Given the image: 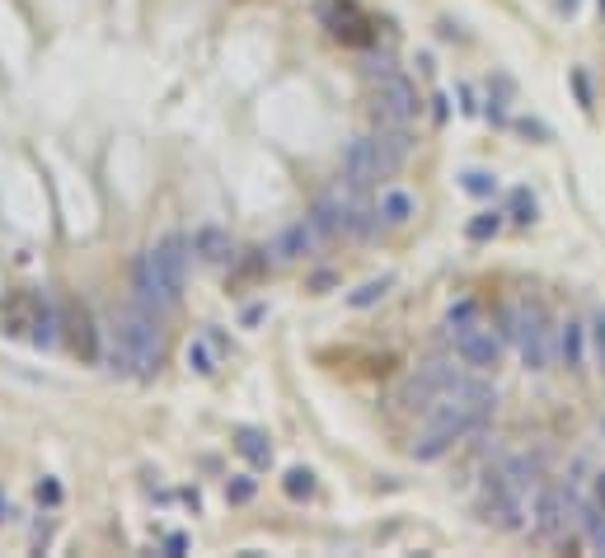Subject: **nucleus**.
<instances>
[{
  "instance_id": "27",
  "label": "nucleus",
  "mask_w": 605,
  "mask_h": 558,
  "mask_svg": "<svg viewBox=\"0 0 605 558\" xmlns=\"http://www.w3.org/2000/svg\"><path fill=\"white\" fill-rule=\"evenodd\" d=\"M516 127L526 132V136H535V141H549V127H545V122H535V118H521Z\"/></svg>"
},
{
  "instance_id": "14",
  "label": "nucleus",
  "mask_w": 605,
  "mask_h": 558,
  "mask_svg": "<svg viewBox=\"0 0 605 558\" xmlns=\"http://www.w3.org/2000/svg\"><path fill=\"white\" fill-rule=\"evenodd\" d=\"M371 136H375V146H381V155H385L390 170H404V160L413 155V136H408V127H375Z\"/></svg>"
},
{
  "instance_id": "11",
  "label": "nucleus",
  "mask_w": 605,
  "mask_h": 558,
  "mask_svg": "<svg viewBox=\"0 0 605 558\" xmlns=\"http://www.w3.org/2000/svg\"><path fill=\"white\" fill-rule=\"evenodd\" d=\"M554 357L568 366V371H582V362H587V328H582L577 319L558 324V334H554Z\"/></svg>"
},
{
  "instance_id": "2",
  "label": "nucleus",
  "mask_w": 605,
  "mask_h": 558,
  "mask_svg": "<svg viewBox=\"0 0 605 558\" xmlns=\"http://www.w3.org/2000/svg\"><path fill=\"white\" fill-rule=\"evenodd\" d=\"M497 334L521 347V362L530 371H549L554 362V324L539 301H512L497 310Z\"/></svg>"
},
{
  "instance_id": "8",
  "label": "nucleus",
  "mask_w": 605,
  "mask_h": 558,
  "mask_svg": "<svg viewBox=\"0 0 605 558\" xmlns=\"http://www.w3.org/2000/svg\"><path fill=\"white\" fill-rule=\"evenodd\" d=\"M455 357H460L469 371H493L503 362V334H493L484 324H469V328H455Z\"/></svg>"
},
{
  "instance_id": "24",
  "label": "nucleus",
  "mask_w": 605,
  "mask_h": 558,
  "mask_svg": "<svg viewBox=\"0 0 605 558\" xmlns=\"http://www.w3.org/2000/svg\"><path fill=\"white\" fill-rule=\"evenodd\" d=\"M465 193H474V197H493V193H497V179H493L488 170H469V174H465Z\"/></svg>"
},
{
  "instance_id": "16",
  "label": "nucleus",
  "mask_w": 605,
  "mask_h": 558,
  "mask_svg": "<svg viewBox=\"0 0 605 558\" xmlns=\"http://www.w3.org/2000/svg\"><path fill=\"white\" fill-rule=\"evenodd\" d=\"M66 328H71V347H75V353L85 357V362H94V357H99V338H94V324H90L85 310H71V315H66Z\"/></svg>"
},
{
  "instance_id": "22",
  "label": "nucleus",
  "mask_w": 605,
  "mask_h": 558,
  "mask_svg": "<svg viewBox=\"0 0 605 558\" xmlns=\"http://www.w3.org/2000/svg\"><path fill=\"white\" fill-rule=\"evenodd\" d=\"M503 216H507V212H478V216L469 221L465 235H469V240H493L497 231H503Z\"/></svg>"
},
{
  "instance_id": "10",
  "label": "nucleus",
  "mask_w": 605,
  "mask_h": 558,
  "mask_svg": "<svg viewBox=\"0 0 605 558\" xmlns=\"http://www.w3.org/2000/svg\"><path fill=\"white\" fill-rule=\"evenodd\" d=\"M193 254L202 263H212V267H225V263H235V240H231V231H221V225H197L193 231Z\"/></svg>"
},
{
  "instance_id": "12",
  "label": "nucleus",
  "mask_w": 605,
  "mask_h": 558,
  "mask_svg": "<svg viewBox=\"0 0 605 558\" xmlns=\"http://www.w3.org/2000/svg\"><path fill=\"white\" fill-rule=\"evenodd\" d=\"M324 24L333 29V38H343V43H366V19L352 5H343V0L324 5Z\"/></svg>"
},
{
  "instance_id": "19",
  "label": "nucleus",
  "mask_w": 605,
  "mask_h": 558,
  "mask_svg": "<svg viewBox=\"0 0 605 558\" xmlns=\"http://www.w3.org/2000/svg\"><path fill=\"white\" fill-rule=\"evenodd\" d=\"M394 286V277H375V282H362L357 292L347 296V305L352 310H366V305H375V301H385V292Z\"/></svg>"
},
{
  "instance_id": "21",
  "label": "nucleus",
  "mask_w": 605,
  "mask_h": 558,
  "mask_svg": "<svg viewBox=\"0 0 605 558\" xmlns=\"http://www.w3.org/2000/svg\"><path fill=\"white\" fill-rule=\"evenodd\" d=\"M478 315H484V310H478V301H455V305H451V315H446V328H451V334H455V328H469V324H484V319H478Z\"/></svg>"
},
{
  "instance_id": "32",
  "label": "nucleus",
  "mask_w": 605,
  "mask_h": 558,
  "mask_svg": "<svg viewBox=\"0 0 605 558\" xmlns=\"http://www.w3.org/2000/svg\"><path fill=\"white\" fill-rule=\"evenodd\" d=\"M601 10H605V0H601Z\"/></svg>"
},
{
  "instance_id": "20",
  "label": "nucleus",
  "mask_w": 605,
  "mask_h": 558,
  "mask_svg": "<svg viewBox=\"0 0 605 558\" xmlns=\"http://www.w3.org/2000/svg\"><path fill=\"white\" fill-rule=\"evenodd\" d=\"M282 488H286V498L305 502V498H315V474H310V469H286Z\"/></svg>"
},
{
  "instance_id": "28",
  "label": "nucleus",
  "mask_w": 605,
  "mask_h": 558,
  "mask_svg": "<svg viewBox=\"0 0 605 558\" xmlns=\"http://www.w3.org/2000/svg\"><path fill=\"white\" fill-rule=\"evenodd\" d=\"M573 85H577V99H582V109H592V85H587V75H573Z\"/></svg>"
},
{
  "instance_id": "29",
  "label": "nucleus",
  "mask_w": 605,
  "mask_h": 558,
  "mask_svg": "<svg viewBox=\"0 0 605 558\" xmlns=\"http://www.w3.org/2000/svg\"><path fill=\"white\" fill-rule=\"evenodd\" d=\"M592 498H596V507L605 511V469H601L596 479H592Z\"/></svg>"
},
{
  "instance_id": "1",
  "label": "nucleus",
  "mask_w": 605,
  "mask_h": 558,
  "mask_svg": "<svg viewBox=\"0 0 605 558\" xmlns=\"http://www.w3.org/2000/svg\"><path fill=\"white\" fill-rule=\"evenodd\" d=\"M109 362L122 376H136V380H151L160 362H164V334H160V315L141 310L136 301L113 310L109 319Z\"/></svg>"
},
{
  "instance_id": "31",
  "label": "nucleus",
  "mask_w": 605,
  "mask_h": 558,
  "mask_svg": "<svg viewBox=\"0 0 605 558\" xmlns=\"http://www.w3.org/2000/svg\"><path fill=\"white\" fill-rule=\"evenodd\" d=\"M558 10H568V14H573V10H577V0H558Z\"/></svg>"
},
{
  "instance_id": "23",
  "label": "nucleus",
  "mask_w": 605,
  "mask_h": 558,
  "mask_svg": "<svg viewBox=\"0 0 605 558\" xmlns=\"http://www.w3.org/2000/svg\"><path fill=\"white\" fill-rule=\"evenodd\" d=\"M507 216H512L516 225H530V221H535V197H530L526 188H516V193L507 197Z\"/></svg>"
},
{
  "instance_id": "30",
  "label": "nucleus",
  "mask_w": 605,
  "mask_h": 558,
  "mask_svg": "<svg viewBox=\"0 0 605 558\" xmlns=\"http://www.w3.org/2000/svg\"><path fill=\"white\" fill-rule=\"evenodd\" d=\"M164 549H170V554H183L188 540H183V535H170V540H164Z\"/></svg>"
},
{
  "instance_id": "13",
  "label": "nucleus",
  "mask_w": 605,
  "mask_h": 558,
  "mask_svg": "<svg viewBox=\"0 0 605 558\" xmlns=\"http://www.w3.org/2000/svg\"><path fill=\"white\" fill-rule=\"evenodd\" d=\"M497 469H503V479H507V484H512L526 502L535 498V488H539V465H535L530 456H507Z\"/></svg>"
},
{
  "instance_id": "5",
  "label": "nucleus",
  "mask_w": 605,
  "mask_h": 558,
  "mask_svg": "<svg viewBox=\"0 0 605 558\" xmlns=\"http://www.w3.org/2000/svg\"><path fill=\"white\" fill-rule=\"evenodd\" d=\"M573 516H577L573 484H539L535 488V498H530V526H535V535L558 540V535L573 526Z\"/></svg>"
},
{
  "instance_id": "9",
  "label": "nucleus",
  "mask_w": 605,
  "mask_h": 558,
  "mask_svg": "<svg viewBox=\"0 0 605 558\" xmlns=\"http://www.w3.org/2000/svg\"><path fill=\"white\" fill-rule=\"evenodd\" d=\"M320 240H324V231L305 216V221H296V225H286V231L273 240V258H277V263H296V258H305V254H315Z\"/></svg>"
},
{
  "instance_id": "17",
  "label": "nucleus",
  "mask_w": 605,
  "mask_h": 558,
  "mask_svg": "<svg viewBox=\"0 0 605 558\" xmlns=\"http://www.w3.org/2000/svg\"><path fill=\"white\" fill-rule=\"evenodd\" d=\"M375 212H381L385 225H408V221H413V197H408L404 188H385Z\"/></svg>"
},
{
  "instance_id": "6",
  "label": "nucleus",
  "mask_w": 605,
  "mask_h": 558,
  "mask_svg": "<svg viewBox=\"0 0 605 558\" xmlns=\"http://www.w3.org/2000/svg\"><path fill=\"white\" fill-rule=\"evenodd\" d=\"M526 498L503 479V469H488V479H484V493H478V516H484L488 526L497 530H521V516H526Z\"/></svg>"
},
{
  "instance_id": "15",
  "label": "nucleus",
  "mask_w": 605,
  "mask_h": 558,
  "mask_svg": "<svg viewBox=\"0 0 605 558\" xmlns=\"http://www.w3.org/2000/svg\"><path fill=\"white\" fill-rule=\"evenodd\" d=\"M235 450H240V456L254 465V469H267V465H273V446H267V437H263L259 427H240V432H235Z\"/></svg>"
},
{
  "instance_id": "4",
  "label": "nucleus",
  "mask_w": 605,
  "mask_h": 558,
  "mask_svg": "<svg viewBox=\"0 0 605 558\" xmlns=\"http://www.w3.org/2000/svg\"><path fill=\"white\" fill-rule=\"evenodd\" d=\"M418 109H423V99H418L408 75L394 71L385 80H375V90H371V122L375 127H408V122L418 118Z\"/></svg>"
},
{
  "instance_id": "7",
  "label": "nucleus",
  "mask_w": 605,
  "mask_h": 558,
  "mask_svg": "<svg viewBox=\"0 0 605 558\" xmlns=\"http://www.w3.org/2000/svg\"><path fill=\"white\" fill-rule=\"evenodd\" d=\"M394 170L385 164L381 146H375V136H357L352 146L343 151V179L352 183V188H371V183L390 179Z\"/></svg>"
},
{
  "instance_id": "25",
  "label": "nucleus",
  "mask_w": 605,
  "mask_h": 558,
  "mask_svg": "<svg viewBox=\"0 0 605 558\" xmlns=\"http://www.w3.org/2000/svg\"><path fill=\"white\" fill-rule=\"evenodd\" d=\"M225 498H231V502H249V498H254V479H244V474H240V479H231V484H225Z\"/></svg>"
},
{
  "instance_id": "26",
  "label": "nucleus",
  "mask_w": 605,
  "mask_h": 558,
  "mask_svg": "<svg viewBox=\"0 0 605 558\" xmlns=\"http://www.w3.org/2000/svg\"><path fill=\"white\" fill-rule=\"evenodd\" d=\"M188 362H193V366L202 371V376H212V371H216V366H212V357H206V347H202V343H193V347H188Z\"/></svg>"
},
{
  "instance_id": "18",
  "label": "nucleus",
  "mask_w": 605,
  "mask_h": 558,
  "mask_svg": "<svg viewBox=\"0 0 605 558\" xmlns=\"http://www.w3.org/2000/svg\"><path fill=\"white\" fill-rule=\"evenodd\" d=\"M188 249H193V240H183V235H170L164 244H155V258L170 267V273L183 282V273H188Z\"/></svg>"
},
{
  "instance_id": "3",
  "label": "nucleus",
  "mask_w": 605,
  "mask_h": 558,
  "mask_svg": "<svg viewBox=\"0 0 605 558\" xmlns=\"http://www.w3.org/2000/svg\"><path fill=\"white\" fill-rule=\"evenodd\" d=\"M179 296H183V282L155 258V249H145L132 263V301L164 319V315H174V310H179Z\"/></svg>"
}]
</instances>
